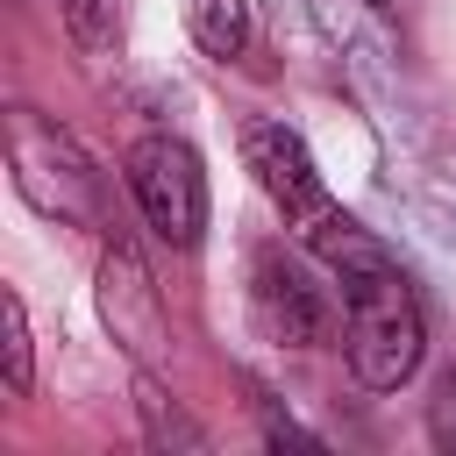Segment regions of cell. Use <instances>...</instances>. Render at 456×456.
Listing matches in <instances>:
<instances>
[{"instance_id":"obj_1","label":"cell","mask_w":456,"mask_h":456,"mask_svg":"<svg viewBox=\"0 0 456 456\" xmlns=\"http://www.w3.org/2000/svg\"><path fill=\"white\" fill-rule=\"evenodd\" d=\"M299 242L335 271V292H342V349H349L356 385L363 392H399L420 370V349H428L420 292L399 271V256L370 228H356L342 207H328L321 221H306Z\"/></svg>"},{"instance_id":"obj_2","label":"cell","mask_w":456,"mask_h":456,"mask_svg":"<svg viewBox=\"0 0 456 456\" xmlns=\"http://www.w3.org/2000/svg\"><path fill=\"white\" fill-rule=\"evenodd\" d=\"M7 164H14V192L71 228H107V185L93 171V157L71 142V128L43 121L36 107L7 114Z\"/></svg>"},{"instance_id":"obj_3","label":"cell","mask_w":456,"mask_h":456,"mask_svg":"<svg viewBox=\"0 0 456 456\" xmlns=\"http://www.w3.org/2000/svg\"><path fill=\"white\" fill-rule=\"evenodd\" d=\"M128 192H135L142 221L157 228V242L192 249L207 235V171H200V150L185 135H171V128L135 135V150H128Z\"/></svg>"},{"instance_id":"obj_4","label":"cell","mask_w":456,"mask_h":456,"mask_svg":"<svg viewBox=\"0 0 456 456\" xmlns=\"http://www.w3.org/2000/svg\"><path fill=\"white\" fill-rule=\"evenodd\" d=\"M242 164H249V178L271 192V207L292 228H306V221H321L335 207L321 171H314V157H306V142H299V128H285V121H249L242 128Z\"/></svg>"},{"instance_id":"obj_5","label":"cell","mask_w":456,"mask_h":456,"mask_svg":"<svg viewBox=\"0 0 456 456\" xmlns=\"http://www.w3.org/2000/svg\"><path fill=\"white\" fill-rule=\"evenodd\" d=\"M100 314H107L114 342H121L135 363H157V356L171 349L164 299H157V285H150V271H142V256H135L128 242H107V256H100Z\"/></svg>"},{"instance_id":"obj_6","label":"cell","mask_w":456,"mask_h":456,"mask_svg":"<svg viewBox=\"0 0 456 456\" xmlns=\"http://www.w3.org/2000/svg\"><path fill=\"white\" fill-rule=\"evenodd\" d=\"M249 306H256V328L271 342H299V349L328 342V299L285 249H256L249 256Z\"/></svg>"},{"instance_id":"obj_7","label":"cell","mask_w":456,"mask_h":456,"mask_svg":"<svg viewBox=\"0 0 456 456\" xmlns=\"http://www.w3.org/2000/svg\"><path fill=\"white\" fill-rule=\"evenodd\" d=\"M185 28L207 57H242L249 50V0H185Z\"/></svg>"},{"instance_id":"obj_8","label":"cell","mask_w":456,"mask_h":456,"mask_svg":"<svg viewBox=\"0 0 456 456\" xmlns=\"http://www.w3.org/2000/svg\"><path fill=\"white\" fill-rule=\"evenodd\" d=\"M57 14L78 50H114V36H121V0H57Z\"/></svg>"},{"instance_id":"obj_9","label":"cell","mask_w":456,"mask_h":456,"mask_svg":"<svg viewBox=\"0 0 456 456\" xmlns=\"http://www.w3.org/2000/svg\"><path fill=\"white\" fill-rule=\"evenodd\" d=\"M0 314H7V392L28 399V385H36V356H28V314H21V292H7Z\"/></svg>"},{"instance_id":"obj_10","label":"cell","mask_w":456,"mask_h":456,"mask_svg":"<svg viewBox=\"0 0 456 456\" xmlns=\"http://www.w3.org/2000/svg\"><path fill=\"white\" fill-rule=\"evenodd\" d=\"M428 428H435V442H442V449H456V370L442 378V392H435V413H428Z\"/></svg>"},{"instance_id":"obj_11","label":"cell","mask_w":456,"mask_h":456,"mask_svg":"<svg viewBox=\"0 0 456 456\" xmlns=\"http://www.w3.org/2000/svg\"><path fill=\"white\" fill-rule=\"evenodd\" d=\"M363 7H370V14H392V7H399V0H363Z\"/></svg>"}]
</instances>
